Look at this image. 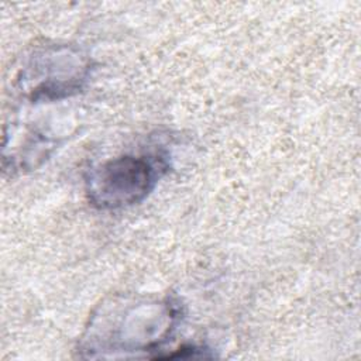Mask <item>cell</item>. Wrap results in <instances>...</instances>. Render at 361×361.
<instances>
[{
  "label": "cell",
  "instance_id": "6da1fadb",
  "mask_svg": "<svg viewBox=\"0 0 361 361\" xmlns=\"http://www.w3.org/2000/svg\"><path fill=\"white\" fill-rule=\"evenodd\" d=\"M103 183H111L114 188L111 202H133L138 195L147 190L151 180L149 166L142 161L120 159L111 162L104 169Z\"/></svg>",
  "mask_w": 361,
  "mask_h": 361
}]
</instances>
